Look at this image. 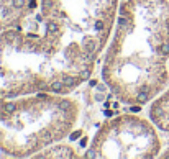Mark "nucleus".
Masks as SVG:
<instances>
[{
	"label": "nucleus",
	"instance_id": "9",
	"mask_svg": "<svg viewBox=\"0 0 169 159\" xmlns=\"http://www.w3.org/2000/svg\"><path fill=\"white\" fill-rule=\"evenodd\" d=\"M159 156H161V158H169V148H168V149H164V153H161Z\"/></svg>",
	"mask_w": 169,
	"mask_h": 159
},
{
	"label": "nucleus",
	"instance_id": "4",
	"mask_svg": "<svg viewBox=\"0 0 169 159\" xmlns=\"http://www.w3.org/2000/svg\"><path fill=\"white\" fill-rule=\"evenodd\" d=\"M82 84L85 82L67 67L59 48L38 28L0 31V97L72 94Z\"/></svg>",
	"mask_w": 169,
	"mask_h": 159
},
{
	"label": "nucleus",
	"instance_id": "5",
	"mask_svg": "<svg viewBox=\"0 0 169 159\" xmlns=\"http://www.w3.org/2000/svg\"><path fill=\"white\" fill-rule=\"evenodd\" d=\"M163 151L159 128L150 116L122 113L107 118L92 135L84 158L151 159Z\"/></svg>",
	"mask_w": 169,
	"mask_h": 159
},
{
	"label": "nucleus",
	"instance_id": "1",
	"mask_svg": "<svg viewBox=\"0 0 169 159\" xmlns=\"http://www.w3.org/2000/svg\"><path fill=\"white\" fill-rule=\"evenodd\" d=\"M100 79L128 107L150 105L169 84V0H122L100 57Z\"/></svg>",
	"mask_w": 169,
	"mask_h": 159
},
{
	"label": "nucleus",
	"instance_id": "7",
	"mask_svg": "<svg viewBox=\"0 0 169 159\" xmlns=\"http://www.w3.org/2000/svg\"><path fill=\"white\" fill-rule=\"evenodd\" d=\"M148 116L159 128V131L169 135V87L148 105Z\"/></svg>",
	"mask_w": 169,
	"mask_h": 159
},
{
	"label": "nucleus",
	"instance_id": "3",
	"mask_svg": "<svg viewBox=\"0 0 169 159\" xmlns=\"http://www.w3.org/2000/svg\"><path fill=\"white\" fill-rule=\"evenodd\" d=\"M82 105L72 94L0 97V156L35 158L77 128Z\"/></svg>",
	"mask_w": 169,
	"mask_h": 159
},
{
	"label": "nucleus",
	"instance_id": "2",
	"mask_svg": "<svg viewBox=\"0 0 169 159\" xmlns=\"http://www.w3.org/2000/svg\"><path fill=\"white\" fill-rule=\"evenodd\" d=\"M122 0H38V28L84 82L100 62Z\"/></svg>",
	"mask_w": 169,
	"mask_h": 159
},
{
	"label": "nucleus",
	"instance_id": "8",
	"mask_svg": "<svg viewBox=\"0 0 169 159\" xmlns=\"http://www.w3.org/2000/svg\"><path fill=\"white\" fill-rule=\"evenodd\" d=\"M81 156L84 154H81L72 144H67L66 139H63V141H58L51 146L44 148L35 158H81Z\"/></svg>",
	"mask_w": 169,
	"mask_h": 159
},
{
	"label": "nucleus",
	"instance_id": "6",
	"mask_svg": "<svg viewBox=\"0 0 169 159\" xmlns=\"http://www.w3.org/2000/svg\"><path fill=\"white\" fill-rule=\"evenodd\" d=\"M36 10L38 0H0V31L26 26Z\"/></svg>",
	"mask_w": 169,
	"mask_h": 159
}]
</instances>
